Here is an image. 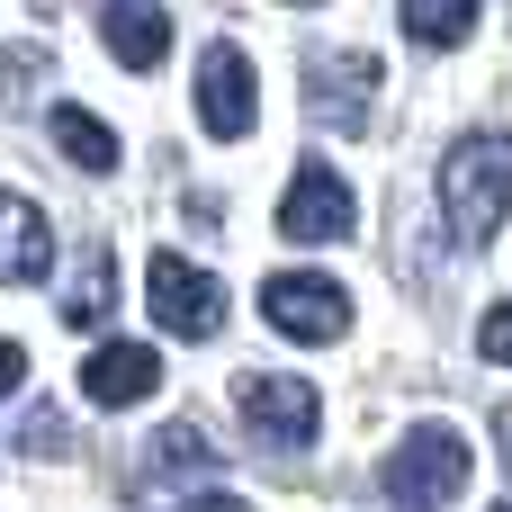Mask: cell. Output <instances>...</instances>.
I'll return each instance as SVG.
<instances>
[{"label": "cell", "mask_w": 512, "mask_h": 512, "mask_svg": "<svg viewBox=\"0 0 512 512\" xmlns=\"http://www.w3.org/2000/svg\"><path fill=\"white\" fill-rule=\"evenodd\" d=\"M441 207H450V234L459 243H495L512 225V135L504 126H477L450 144L441 162Z\"/></svg>", "instance_id": "obj_1"}, {"label": "cell", "mask_w": 512, "mask_h": 512, "mask_svg": "<svg viewBox=\"0 0 512 512\" xmlns=\"http://www.w3.org/2000/svg\"><path fill=\"white\" fill-rule=\"evenodd\" d=\"M459 486H468V441H459V423H414V432L387 450V495L405 512L459 504Z\"/></svg>", "instance_id": "obj_2"}, {"label": "cell", "mask_w": 512, "mask_h": 512, "mask_svg": "<svg viewBox=\"0 0 512 512\" xmlns=\"http://www.w3.org/2000/svg\"><path fill=\"white\" fill-rule=\"evenodd\" d=\"M378 81H387V63H378L369 45H324V54H306V108H315V126L360 135L369 108H378Z\"/></svg>", "instance_id": "obj_3"}, {"label": "cell", "mask_w": 512, "mask_h": 512, "mask_svg": "<svg viewBox=\"0 0 512 512\" xmlns=\"http://www.w3.org/2000/svg\"><path fill=\"white\" fill-rule=\"evenodd\" d=\"M144 306H153V324H162V333H180V342H216V324H225V288H216L198 261H180V252H162V261H153Z\"/></svg>", "instance_id": "obj_4"}, {"label": "cell", "mask_w": 512, "mask_h": 512, "mask_svg": "<svg viewBox=\"0 0 512 512\" xmlns=\"http://www.w3.org/2000/svg\"><path fill=\"white\" fill-rule=\"evenodd\" d=\"M261 324L288 333V342H342L351 333V297L333 279H315V270H279L261 288Z\"/></svg>", "instance_id": "obj_5"}, {"label": "cell", "mask_w": 512, "mask_h": 512, "mask_svg": "<svg viewBox=\"0 0 512 512\" xmlns=\"http://www.w3.org/2000/svg\"><path fill=\"white\" fill-rule=\"evenodd\" d=\"M252 108H261V81H252L243 45H207L198 54V126L216 144H243L252 135Z\"/></svg>", "instance_id": "obj_6"}, {"label": "cell", "mask_w": 512, "mask_h": 512, "mask_svg": "<svg viewBox=\"0 0 512 512\" xmlns=\"http://www.w3.org/2000/svg\"><path fill=\"white\" fill-rule=\"evenodd\" d=\"M351 225H360L351 180H342L333 162H306V171L288 180V198H279V234H288V243H342Z\"/></svg>", "instance_id": "obj_7"}, {"label": "cell", "mask_w": 512, "mask_h": 512, "mask_svg": "<svg viewBox=\"0 0 512 512\" xmlns=\"http://www.w3.org/2000/svg\"><path fill=\"white\" fill-rule=\"evenodd\" d=\"M234 405H243V432H261L270 450H306L324 423L306 378H234Z\"/></svg>", "instance_id": "obj_8"}, {"label": "cell", "mask_w": 512, "mask_h": 512, "mask_svg": "<svg viewBox=\"0 0 512 512\" xmlns=\"http://www.w3.org/2000/svg\"><path fill=\"white\" fill-rule=\"evenodd\" d=\"M153 387H162V351L153 342H99L81 360V396L90 405H144Z\"/></svg>", "instance_id": "obj_9"}, {"label": "cell", "mask_w": 512, "mask_h": 512, "mask_svg": "<svg viewBox=\"0 0 512 512\" xmlns=\"http://www.w3.org/2000/svg\"><path fill=\"white\" fill-rule=\"evenodd\" d=\"M99 45L126 63V72H153L171 54V9L162 0H108L99 9Z\"/></svg>", "instance_id": "obj_10"}, {"label": "cell", "mask_w": 512, "mask_h": 512, "mask_svg": "<svg viewBox=\"0 0 512 512\" xmlns=\"http://www.w3.org/2000/svg\"><path fill=\"white\" fill-rule=\"evenodd\" d=\"M45 270H54V225H45L27 198L0 189V288H27V279H45Z\"/></svg>", "instance_id": "obj_11"}, {"label": "cell", "mask_w": 512, "mask_h": 512, "mask_svg": "<svg viewBox=\"0 0 512 512\" xmlns=\"http://www.w3.org/2000/svg\"><path fill=\"white\" fill-rule=\"evenodd\" d=\"M45 135L63 144V162H72V171H90V180H99V171H117V126H108V117H90V108H72V99H63V108H45Z\"/></svg>", "instance_id": "obj_12"}, {"label": "cell", "mask_w": 512, "mask_h": 512, "mask_svg": "<svg viewBox=\"0 0 512 512\" xmlns=\"http://www.w3.org/2000/svg\"><path fill=\"white\" fill-rule=\"evenodd\" d=\"M108 306H117V270H108V252H81V279L63 288V324L90 333V324H108Z\"/></svg>", "instance_id": "obj_13"}, {"label": "cell", "mask_w": 512, "mask_h": 512, "mask_svg": "<svg viewBox=\"0 0 512 512\" xmlns=\"http://www.w3.org/2000/svg\"><path fill=\"white\" fill-rule=\"evenodd\" d=\"M396 18H405L414 45H459L477 27V0H396Z\"/></svg>", "instance_id": "obj_14"}, {"label": "cell", "mask_w": 512, "mask_h": 512, "mask_svg": "<svg viewBox=\"0 0 512 512\" xmlns=\"http://www.w3.org/2000/svg\"><path fill=\"white\" fill-rule=\"evenodd\" d=\"M153 468H162V477H198V468H216V450H207L198 423H162V432H153Z\"/></svg>", "instance_id": "obj_15"}, {"label": "cell", "mask_w": 512, "mask_h": 512, "mask_svg": "<svg viewBox=\"0 0 512 512\" xmlns=\"http://www.w3.org/2000/svg\"><path fill=\"white\" fill-rule=\"evenodd\" d=\"M477 351H486L495 369H512V297L495 306V315H486V324H477Z\"/></svg>", "instance_id": "obj_16"}, {"label": "cell", "mask_w": 512, "mask_h": 512, "mask_svg": "<svg viewBox=\"0 0 512 512\" xmlns=\"http://www.w3.org/2000/svg\"><path fill=\"white\" fill-rule=\"evenodd\" d=\"M18 450H36V459H54V450H63V423H54L45 405H36V414L18 423Z\"/></svg>", "instance_id": "obj_17"}, {"label": "cell", "mask_w": 512, "mask_h": 512, "mask_svg": "<svg viewBox=\"0 0 512 512\" xmlns=\"http://www.w3.org/2000/svg\"><path fill=\"white\" fill-rule=\"evenodd\" d=\"M18 378H27V351H18V342H0V396H9Z\"/></svg>", "instance_id": "obj_18"}, {"label": "cell", "mask_w": 512, "mask_h": 512, "mask_svg": "<svg viewBox=\"0 0 512 512\" xmlns=\"http://www.w3.org/2000/svg\"><path fill=\"white\" fill-rule=\"evenodd\" d=\"M189 512H252L243 495H189Z\"/></svg>", "instance_id": "obj_19"}, {"label": "cell", "mask_w": 512, "mask_h": 512, "mask_svg": "<svg viewBox=\"0 0 512 512\" xmlns=\"http://www.w3.org/2000/svg\"><path fill=\"white\" fill-rule=\"evenodd\" d=\"M495 441H504V450H512V405H504V414H495Z\"/></svg>", "instance_id": "obj_20"}, {"label": "cell", "mask_w": 512, "mask_h": 512, "mask_svg": "<svg viewBox=\"0 0 512 512\" xmlns=\"http://www.w3.org/2000/svg\"><path fill=\"white\" fill-rule=\"evenodd\" d=\"M288 9H306V0H288Z\"/></svg>", "instance_id": "obj_21"}, {"label": "cell", "mask_w": 512, "mask_h": 512, "mask_svg": "<svg viewBox=\"0 0 512 512\" xmlns=\"http://www.w3.org/2000/svg\"><path fill=\"white\" fill-rule=\"evenodd\" d=\"M495 512H512V504H495Z\"/></svg>", "instance_id": "obj_22"}]
</instances>
